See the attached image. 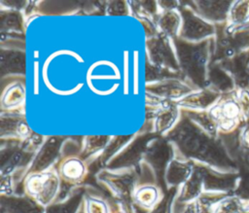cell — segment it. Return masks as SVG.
I'll use <instances>...</instances> for the list:
<instances>
[{
    "label": "cell",
    "mask_w": 249,
    "mask_h": 213,
    "mask_svg": "<svg viewBox=\"0 0 249 213\" xmlns=\"http://www.w3.org/2000/svg\"><path fill=\"white\" fill-rule=\"evenodd\" d=\"M165 138L172 143L178 155L189 160L213 168L225 169L231 167L224 151L212 136L183 115L177 125Z\"/></svg>",
    "instance_id": "cell-1"
},
{
    "label": "cell",
    "mask_w": 249,
    "mask_h": 213,
    "mask_svg": "<svg viewBox=\"0 0 249 213\" xmlns=\"http://www.w3.org/2000/svg\"><path fill=\"white\" fill-rule=\"evenodd\" d=\"M173 42L184 78L196 89L204 88L208 82V41L191 43L177 37L173 39Z\"/></svg>",
    "instance_id": "cell-2"
},
{
    "label": "cell",
    "mask_w": 249,
    "mask_h": 213,
    "mask_svg": "<svg viewBox=\"0 0 249 213\" xmlns=\"http://www.w3.org/2000/svg\"><path fill=\"white\" fill-rule=\"evenodd\" d=\"M21 184L22 193L45 208L57 199L61 190V180L55 167L43 172L27 173Z\"/></svg>",
    "instance_id": "cell-3"
},
{
    "label": "cell",
    "mask_w": 249,
    "mask_h": 213,
    "mask_svg": "<svg viewBox=\"0 0 249 213\" xmlns=\"http://www.w3.org/2000/svg\"><path fill=\"white\" fill-rule=\"evenodd\" d=\"M95 180L114 200L131 202L132 194L138 185V174L136 168L127 170L102 168L96 172Z\"/></svg>",
    "instance_id": "cell-4"
},
{
    "label": "cell",
    "mask_w": 249,
    "mask_h": 213,
    "mask_svg": "<svg viewBox=\"0 0 249 213\" xmlns=\"http://www.w3.org/2000/svg\"><path fill=\"white\" fill-rule=\"evenodd\" d=\"M146 52L147 61L153 66L182 75L173 39L160 33L147 38Z\"/></svg>",
    "instance_id": "cell-5"
},
{
    "label": "cell",
    "mask_w": 249,
    "mask_h": 213,
    "mask_svg": "<svg viewBox=\"0 0 249 213\" xmlns=\"http://www.w3.org/2000/svg\"><path fill=\"white\" fill-rule=\"evenodd\" d=\"M156 136L158 135L151 131L135 133L133 139L117 156L109 160L104 168L109 170H127L136 168L144 160V155L149 142Z\"/></svg>",
    "instance_id": "cell-6"
},
{
    "label": "cell",
    "mask_w": 249,
    "mask_h": 213,
    "mask_svg": "<svg viewBox=\"0 0 249 213\" xmlns=\"http://www.w3.org/2000/svg\"><path fill=\"white\" fill-rule=\"evenodd\" d=\"M179 11L182 17V26L179 38L191 43H199L208 40L214 32V26L201 18L189 3H180Z\"/></svg>",
    "instance_id": "cell-7"
},
{
    "label": "cell",
    "mask_w": 249,
    "mask_h": 213,
    "mask_svg": "<svg viewBox=\"0 0 249 213\" xmlns=\"http://www.w3.org/2000/svg\"><path fill=\"white\" fill-rule=\"evenodd\" d=\"M175 155L176 150L172 143L165 137L158 135L149 142L144 155V160L154 168L160 181L163 183L164 170Z\"/></svg>",
    "instance_id": "cell-8"
},
{
    "label": "cell",
    "mask_w": 249,
    "mask_h": 213,
    "mask_svg": "<svg viewBox=\"0 0 249 213\" xmlns=\"http://www.w3.org/2000/svg\"><path fill=\"white\" fill-rule=\"evenodd\" d=\"M65 137L53 135L46 137L40 149L36 152L26 172H43L54 168L60 160L61 147Z\"/></svg>",
    "instance_id": "cell-9"
},
{
    "label": "cell",
    "mask_w": 249,
    "mask_h": 213,
    "mask_svg": "<svg viewBox=\"0 0 249 213\" xmlns=\"http://www.w3.org/2000/svg\"><path fill=\"white\" fill-rule=\"evenodd\" d=\"M196 89L183 77H170L157 82L146 83V92L164 100L178 101Z\"/></svg>",
    "instance_id": "cell-10"
},
{
    "label": "cell",
    "mask_w": 249,
    "mask_h": 213,
    "mask_svg": "<svg viewBox=\"0 0 249 213\" xmlns=\"http://www.w3.org/2000/svg\"><path fill=\"white\" fill-rule=\"evenodd\" d=\"M152 111V132L165 137L179 123L182 118V110L175 101L164 100L158 108Z\"/></svg>",
    "instance_id": "cell-11"
},
{
    "label": "cell",
    "mask_w": 249,
    "mask_h": 213,
    "mask_svg": "<svg viewBox=\"0 0 249 213\" xmlns=\"http://www.w3.org/2000/svg\"><path fill=\"white\" fill-rule=\"evenodd\" d=\"M33 131L29 128L24 115L19 111L4 112L0 116V138L5 140L24 141Z\"/></svg>",
    "instance_id": "cell-12"
},
{
    "label": "cell",
    "mask_w": 249,
    "mask_h": 213,
    "mask_svg": "<svg viewBox=\"0 0 249 213\" xmlns=\"http://www.w3.org/2000/svg\"><path fill=\"white\" fill-rule=\"evenodd\" d=\"M55 168L61 182L71 187L82 186L89 173V165L80 156L61 159Z\"/></svg>",
    "instance_id": "cell-13"
},
{
    "label": "cell",
    "mask_w": 249,
    "mask_h": 213,
    "mask_svg": "<svg viewBox=\"0 0 249 213\" xmlns=\"http://www.w3.org/2000/svg\"><path fill=\"white\" fill-rule=\"evenodd\" d=\"M195 163L176 153L175 157L167 164L163 174L165 190L178 189L186 183L194 173Z\"/></svg>",
    "instance_id": "cell-14"
},
{
    "label": "cell",
    "mask_w": 249,
    "mask_h": 213,
    "mask_svg": "<svg viewBox=\"0 0 249 213\" xmlns=\"http://www.w3.org/2000/svg\"><path fill=\"white\" fill-rule=\"evenodd\" d=\"M164 195L162 188L158 184H140L135 188L131 203L136 213H150Z\"/></svg>",
    "instance_id": "cell-15"
},
{
    "label": "cell",
    "mask_w": 249,
    "mask_h": 213,
    "mask_svg": "<svg viewBox=\"0 0 249 213\" xmlns=\"http://www.w3.org/2000/svg\"><path fill=\"white\" fill-rule=\"evenodd\" d=\"M10 80L7 83L1 82V110L4 112L19 111L25 101V87L22 77H6Z\"/></svg>",
    "instance_id": "cell-16"
},
{
    "label": "cell",
    "mask_w": 249,
    "mask_h": 213,
    "mask_svg": "<svg viewBox=\"0 0 249 213\" xmlns=\"http://www.w3.org/2000/svg\"><path fill=\"white\" fill-rule=\"evenodd\" d=\"M0 72L1 79L6 77H23L25 73L24 48L1 46Z\"/></svg>",
    "instance_id": "cell-17"
},
{
    "label": "cell",
    "mask_w": 249,
    "mask_h": 213,
    "mask_svg": "<svg viewBox=\"0 0 249 213\" xmlns=\"http://www.w3.org/2000/svg\"><path fill=\"white\" fill-rule=\"evenodd\" d=\"M1 213H46V208L24 194L0 195Z\"/></svg>",
    "instance_id": "cell-18"
},
{
    "label": "cell",
    "mask_w": 249,
    "mask_h": 213,
    "mask_svg": "<svg viewBox=\"0 0 249 213\" xmlns=\"http://www.w3.org/2000/svg\"><path fill=\"white\" fill-rule=\"evenodd\" d=\"M218 96L219 94L214 89H198L175 102L181 110L204 111L215 103Z\"/></svg>",
    "instance_id": "cell-19"
},
{
    "label": "cell",
    "mask_w": 249,
    "mask_h": 213,
    "mask_svg": "<svg viewBox=\"0 0 249 213\" xmlns=\"http://www.w3.org/2000/svg\"><path fill=\"white\" fill-rule=\"evenodd\" d=\"M110 135H87L83 139V148L80 157L89 166L101 156L111 140Z\"/></svg>",
    "instance_id": "cell-20"
},
{
    "label": "cell",
    "mask_w": 249,
    "mask_h": 213,
    "mask_svg": "<svg viewBox=\"0 0 249 213\" xmlns=\"http://www.w3.org/2000/svg\"><path fill=\"white\" fill-rule=\"evenodd\" d=\"M156 25L159 33L171 39L177 38L182 26V17L179 8L161 12L156 18Z\"/></svg>",
    "instance_id": "cell-21"
},
{
    "label": "cell",
    "mask_w": 249,
    "mask_h": 213,
    "mask_svg": "<svg viewBox=\"0 0 249 213\" xmlns=\"http://www.w3.org/2000/svg\"><path fill=\"white\" fill-rule=\"evenodd\" d=\"M86 193V186L76 187L71 194L62 200H56L46 208V213H78Z\"/></svg>",
    "instance_id": "cell-22"
},
{
    "label": "cell",
    "mask_w": 249,
    "mask_h": 213,
    "mask_svg": "<svg viewBox=\"0 0 249 213\" xmlns=\"http://www.w3.org/2000/svg\"><path fill=\"white\" fill-rule=\"evenodd\" d=\"M189 5L207 21H221L226 18L231 4L217 1H195Z\"/></svg>",
    "instance_id": "cell-23"
},
{
    "label": "cell",
    "mask_w": 249,
    "mask_h": 213,
    "mask_svg": "<svg viewBox=\"0 0 249 213\" xmlns=\"http://www.w3.org/2000/svg\"><path fill=\"white\" fill-rule=\"evenodd\" d=\"M203 183L201 176L195 167L190 179L177 189L175 198L182 203H190L196 200L203 193Z\"/></svg>",
    "instance_id": "cell-24"
},
{
    "label": "cell",
    "mask_w": 249,
    "mask_h": 213,
    "mask_svg": "<svg viewBox=\"0 0 249 213\" xmlns=\"http://www.w3.org/2000/svg\"><path fill=\"white\" fill-rule=\"evenodd\" d=\"M83 3L75 1H42L35 2L34 8L41 15H67L80 10Z\"/></svg>",
    "instance_id": "cell-25"
},
{
    "label": "cell",
    "mask_w": 249,
    "mask_h": 213,
    "mask_svg": "<svg viewBox=\"0 0 249 213\" xmlns=\"http://www.w3.org/2000/svg\"><path fill=\"white\" fill-rule=\"evenodd\" d=\"M0 30L1 33H18L24 32V20L19 11L1 9L0 11Z\"/></svg>",
    "instance_id": "cell-26"
},
{
    "label": "cell",
    "mask_w": 249,
    "mask_h": 213,
    "mask_svg": "<svg viewBox=\"0 0 249 213\" xmlns=\"http://www.w3.org/2000/svg\"><path fill=\"white\" fill-rule=\"evenodd\" d=\"M135 136L134 134H126V135H114L111 137L110 142L108 143L107 147L98 158L96 161L100 164L101 168H104L106 163L111 160L115 156H117ZM94 163V162H93Z\"/></svg>",
    "instance_id": "cell-27"
},
{
    "label": "cell",
    "mask_w": 249,
    "mask_h": 213,
    "mask_svg": "<svg viewBox=\"0 0 249 213\" xmlns=\"http://www.w3.org/2000/svg\"><path fill=\"white\" fill-rule=\"evenodd\" d=\"M83 208L85 213H112L111 202L97 194L89 192L86 188V193L83 200Z\"/></svg>",
    "instance_id": "cell-28"
},
{
    "label": "cell",
    "mask_w": 249,
    "mask_h": 213,
    "mask_svg": "<svg viewBox=\"0 0 249 213\" xmlns=\"http://www.w3.org/2000/svg\"><path fill=\"white\" fill-rule=\"evenodd\" d=\"M208 82L211 83L216 89L227 90L231 88V81L224 70L214 67L208 72Z\"/></svg>",
    "instance_id": "cell-29"
},
{
    "label": "cell",
    "mask_w": 249,
    "mask_h": 213,
    "mask_svg": "<svg viewBox=\"0 0 249 213\" xmlns=\"http://www.w3.org/2000/svg\"><path fill=\"white\" fill-rule=\"evenodd\" d=\"M239 201L235 197L223 198L214 205L212 213H239Z\"/></svg>",
    "instance_id": "cell-30"
},
{
    "label": "cell",
    "mask_w": 249,
    "mask_h": 213,
    "mask_svg": "<svg viewBox=\"0 0 249 213\" xmlns=\"http://www.w3.org/2000/svg\"><path fill=\"white\" fill-rule=\"evenodd\" d=\"M82 148H83V141H77L74 138H65L61 147L60 160L67 157L80 156L82 152Z\"/></svg>",
    "instance_id": "cell-31"
},
{
    "label": "cell",
    "mask_w": 249,
    "mask_h": 213,
    "mask_svg": "<svg viewBox=\"0 0 249 213\" xmlns=\"http://www.w3.org/2000/svg\"><path fill=\"white\" fill-rule=\"evenodd\" d=\"M131 8L126 1H109L105 3V13L109 16H127Z\"/></svg>",
    "instance_id": "cell-32"
},
{
    "label": "cell",
    "mask_w": 249,
    "mask_h": 213,
    "mask_svg": "<svg viewBox=\"0 0 249 213\" xmlns=\"http://www.w3.org/2000/svg\"><path fill=\"white\" fill-rule=\"evenodd\" d=\"M176 192L177 189L167 190L161 200L150 213H172V202Z\"/></svg>",
    "instance_id": "cell-33"
},
{
    "label": "cell",
    "mask_w": 249,
    "mask_h": 213,
    "mask_svg": "<svg viewBox=\"0 0 249 213\" xmlns=\"http://www.w3.org/2000/svg\"><path fill=\"white\" fill-rule=\"evenodd\" d=\"M249 16V2L236 3L231 12V19L234 22H240Z\"/></svg>",
    "instance_id": "cell-34"
},
{
    "label": "cell",
    "mask_w": 249,
    "mask_h": 213,
    "mask_svg": "<svg viewBox=\"0 0 249 213\" xmlns=\"http://www.w3.org/2000/svg\"><path fill=\"white\" fill-rule=\"evenodd\" d=\"M16 184L12 175L1 176L0 193L1 195H11L16 194Z\"/></svg>",
    "instance_id": "cell-35"
},
{
    "label": "cell",
    "mask_w": 249,
    "mask_h": 213,
    "mask_svg": "<svg viewBox=\"0 0 249 213\" xmlns=\"http://www.w3.org/2000/svg\"><path fill=\"white\" fill-rule=\"evenodd\" d=\"M29 2L27 1H2L1 6L5 7V9H10V10H16V11H21L22 9H26L28 6Z\"/></svg>",
    "instance_id": "cell-36"
},
{
    "label": "cell",
    "mask_w": 249,
    "mask_h": 213,
    "mask_svg": "<svg viewBox=\"0 0 249 213\" xmlns=\"http://www.w3.org/2000/svg\"><path fill=\"white\" fill-rule=\"evenodd\" d=\"M158 5L160 9V13L163 11H168L172 9H177L180 6V3L176 1H159Z\"/></svg>",
    "instance_id": "cell-37"
},
{
    "label": "cell",
    "mask_w": 249,
    "mask_h": 213,
    "mask_svg": "<svg viewBox=\"0 0 249 213\" xmlns=\"http://www.w3.org/2000/svg\"><path fill=\"white\" fill-rule=\"evenodd\" d=\"M240 104L242 106L243 112L246 115H249V93L248 92H242L239 97Z\"/></svg>",
    "instance_id": "cell-38"
},
{
    "label": "cell",
    "mask_w": 249,
    "mask_h": 213,
    "mask_svg": "<svg viewBox=\"0 0 249 213\" xmlns=\"http://www.w3.org/2000/svg\"><path fill=\"white\" fill-rule=\"evenodd\" d=\"M240 193L243 196L249 197V178L244 180L240 186Z\"/></svg>",
    "instance_id": "cell-39"
},
{
    "label": "cell",
    "mask_w": 249,
    "mask_h": 213,
    "mask_svg": "<svg viewBox=\"0 0 249 213\" xmlns=\"http://www.w3.org/2000/svg\"><path fill=\"white\" fill-rule=\"evenodd\" d=\"M243 142L247 147H249V127L243 132Z\"/></svg>",
    "instance_id": "cell-40"
},
{
    "label": "cell",
    "mask_w": 249,
    "mask_h": 213,
    "mask_svg": "<svg viewBox=\"0 0 249 213\" xmlns=\"http://www.w3.org/2000/svg\"><path fill=\"white\" fill-rule=\"evenodd\" d=\"M239 213H249V206L244 210V211H242V212H239Z\"/></svg>",
    "instance_id": "cell-41"
},
{
    "label": "cell",
    "mask_w": 249,
    "mask_h": 213,
    "mask_svg": "<svg viewBox=\"0 0 249 213\" xmlns=\"http://www.w3.org/2000/svg\"><path fill=\"white\" fill-rule=\"evenodd\" d=\"M78 213H85V211H84V208H83V205L81 206V208H80V210H79V212Z\"/></svg>",
    "instance_id": "cell-42"
}]
</instances>
